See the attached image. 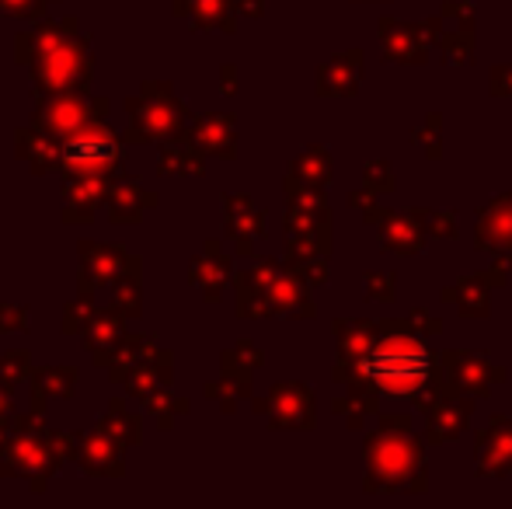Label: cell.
Wrapping results in <instances>:
<instances>
[{
    "instance_id": "obj_2",
    "label": "cell",
    "mask_w": 512,
    "mask_h": 509,
    "mask_svg": "<svg viewBox=\"0 0 512 509\" xmlns=\"http://www.w3.org/2000/svg\"><path fill=\"white\" fill-rule=\"evenodd\" d=\"M432 367V356L415 339H384L366 353L363 370L380 391L411 394L425 384Z\"/></svg>"
},
{
    "instance_id": "obj_9",
    "label": "cell",
    "mask_w": 512,
    "mask_h": 509,
    "mask_svg": "<svg viewBox=\"0 0 512 509\" xmlns=\"http://www.w3.org/2000/svg\"><path fill=\"white\" fill-rule=\"evenodd\" d=\"M0 11H7V14H39V0H0Z\"/></svg>"
},
{
    "instance_id": "obj_1",
    "label": "cell",
    "mask_w": 512,
    "mask_h": 509,
    "mask_svg": "<svg viewBox=\"0 0 512 509\" xmlns=\"http://www.w3.org/2000/svg\"><path fill=\"white\" fill-rule=\"evenodd\" d=\"M32 46V70L42 91H81L91 81V60L81 39L63 35L56 25H42Z\"/></svg>"
},
{
    "instance_id": "obj_5",
    "label": "cell",
    "mask_w": 512,
    "mask_h": 509,
    "mask_svg": "<svg viewBox=\"0 0 512 509\" xmlns=\"http://www.w3.org/2000/svg\"><path fill=\"white\" fill-rule=\"evenodd\" d=\"M129 112H133L136 123L143 126L140 136H171L178 129V105L171 102V95L164 98V105H161L147 88V95H143L140 102L129 98Z\"/></svg>"
},
{
    "instance_id": "obj_3",
    "label": "cell",
    "mask_w": 512,
    "mask_h": 509,
    "mask_svg": "<svg viewBox=\"0 0 512 509\" xmlns=\"http://www.w3.org/2000/svg\"><path fill=\"white\" fill-rule=\"evenodd\" d=\"M60 157H63V171L70 178H102L108 171L119 168L122 147L108 126H81L77 133H70Z\"/></svg>"
},
{
    "instance_id": "obj_7",
    "label": "cell",
    "mask_w": 512,
    "mask_h": 509,
    "mask_svg": "<svg viewBox=\"0 0 512 509\" xmlns=\"http://www.w3.org/2000/svg\"><path fill=\"white\" fill-rule=\"evenodd\" d=\"M81 461H84V468L95 471V475H119L122 471V461H119V454H115V447L108 440H98V436L88 440Z\"/></svg>"
},
{
    "instance_id": "obj_8",
    "label": "cell",
    "mask_w": 512,
    "mask_h": 509,
    "mask_svg": "<svg viewBox=\"0 0 512 509\" xmlns=\"http://www.w3.org/2000/svg\"><path fill=\"white\" fill-rule=\"evenodd\" d=\"M18 157H28L35 164V171L46 168V161H53L56 150L53 143H46V136H35V133H18Z\"/></svg>"
},
{
    "instance_id": "obj_6",
    "label": "cell",
    "mask_w": 512,
    "mask_h": 509,
    "mask_svg": "<svg viewBox=\"0 0 512 509\" xmlns=\"http://www.w3.org/2000/svg\"><path fill=\"white\" fill-rule=\"evenodd\" d=\"M7 471H25V475H46V471H53L46 443L21 440L18 447L11 450V464H7Z\"/></svg>"
},
{
    "instance_id": "obj_4",
    "label": "cell",
    "mask_w": 512,
    "mask_h": 509,
    "mask_svg": "<svg viewBox=\"0 0 512 509\" xmlns=\"http://www.w3.org/2000/svg\"><path fill=\"white\" fill-rule=\"evenodd\" d=\"M91 116V105L81 98V91H56L39 112H35V123L46 133H56V136H70L77 133L81 126H88Z\"/></svg>"
}]
</instances>
